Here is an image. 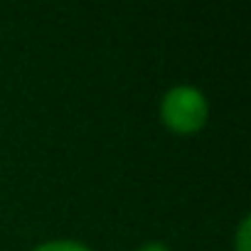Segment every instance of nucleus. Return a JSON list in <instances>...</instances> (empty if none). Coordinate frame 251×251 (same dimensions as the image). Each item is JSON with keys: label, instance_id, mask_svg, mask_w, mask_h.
I'll use <instances>...</instances> for the list:
<instances>
[{"label": "nucleus", "instance_id": "nucleus-1", "mask_svg": "<svg viewBox=\"0 0 251 251\" xmlns=\"http://www.w3.org/2000/svg\"><path fill=\"white\" fill-rule=\"evenodd\" d=\"M209 118L207 96L190 84H177L168 89L160 99V121L165 128L180 136L197 133Z\"/></svg>", "mask_w": 251, "mask_h": 251}, {"label": "nucleus", "instance_id": "nucleus-2", "mask_svg": "<svg viewBox=\"0 0 251 251\" xmlns=\"http://www.w3.org/2000/svg\"><path fill=\"white\" fill-rule=\"evenodd\" d=\"M32 251H94V249H89L86 244L74 241V239H52V241L35 246Z\"/></svg>", "mask_w": 251, "mask_h": 251}, {"label": "nucleus", "instance_id": "nucleus-3", "mask_svg": "<svg viewBox=\"0 0 251 251\" xmlns=\"http://www.w3.org/2000/svg\"><path fill=\"white\" fill-rule=\"evenodd\" d=\"M234 251H251V219H249V214H244L239 226H236Z\"/></svg>", "mask_w": 251, "mask_h": 251}, {"label": "nucleus", "instance_id": "nucleus-4", "mask_svg": "<svg viewBox=\"0 0 251 251\" xmlns=\"http://www.w3.org/2000/svg\"><path fill=\"white\" fill-rule=\"evenodd\" d=\"M136 251H170L163 241H146L143 246H138Z\"/></svg>", "mask_w": 251, "mask_h": 251}]
</instances>
